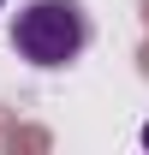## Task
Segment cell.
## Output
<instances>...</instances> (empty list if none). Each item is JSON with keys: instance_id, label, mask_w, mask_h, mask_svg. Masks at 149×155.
<instances>
[{"instance_id": "3", "label": "cell", "mask_w": 149, "mask_h": 155, "mask_svg": "<svg viewBox=\"0 0 149 155\" xmlns=\"http://www.w3.org/2000/svg\"><path fill=\"white\" fill-rule=\"evenodd\" d=\"M0 6H6V0H0Z\"/></svg>"}, {"instance_id": "2", "label": "cell", "mask_w": 149, "mask_h": 155, "mask_svg": "<svg viewBox=\"0 0 149 155\" xmlns=\"http://www.w3.org/2000/svg\"><path fill=\"white\" fill-rule=\"evenodd\" d=\"M143 149H149V125H143Z\"/></svg>"}, {"instance_id": "1", "label": "cell", "mask_w": 149, "mask_h": 155, "mask_svg": "<svg viewBox=\"0 0 149 155\" xmlns=\"http://www.w3.org/2000/svg\"><path fill=\"white\" fill-rule=\"evenodd\" d=\"M12 48H18V60L42 66V72H60L90 48V18L78 0H30L12 18Z\"/></svg>"}]
</instances>
